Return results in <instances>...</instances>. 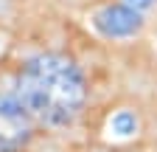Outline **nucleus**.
<instances>
[{
  "mask_svg": "<svg viewBox=\"0 0 157 152\" xmlns=\"http://www.w3.org/2000/svg\"><path fill=\"white\" fill-rule=\"evenodd\" d=\"M28 0H0V37L11 34V28L23 20V17L28 14Z\"/></svg>",
  "mask_w": 157,
  "mask_h": 152,
  "instance_id": "5",
  "label": "nucleus"
},
{
  "mask_svg": "<svg viewBox=\"0 0 157 152\" xmlns=\"http://www.w3.org/2000/svg\"><path fill=\"white\" fill-rule=\"evenodd\" d=\"M84 26L107 45H132L143 42V37L154 28V20L121 0H107L84 17Z\"/></svg>",
  "mask_w": 157,
  "mask_h": 152,
  "instance_id": "1",
  "label": "nucleus"
},
{
  "mask_svg": "<svg viewBox=\"0 0 157 152\" xmlns=\"http://www.w3.org/2000/svg\"><path fill=\"white\" fill-rule=\"evenodd\" d=\"M101 3H107V0H28V9L31 11H59V14H70V17L84 20Z\"/></svg>",
  "mask_w": 157,
  "mask_h": 152,
  "instance_id": "3",
  "label": "nucleus"
},
{
  "mask_svg": "<svg viewBox=\"0 0 157 152\" xmlns=\"http://www.w3.org/2000/svg\"><path fill=\"white\" fill-rule=\"evenodd\" d=\"M137 127H140V118H137V113L129 110V107H121V110L109 113V118H107V130L115 138H132L137 132Z\"/></svg>",
  "mask_w": 157,
  "mask_h": 152,
  "instance_id": "4",
  "label": "nucleus"
},
{
  "mask_svg": "<svg viewBox=\"0 0 157 152\" xmlns=\"http://www.w3.org/2000/svg\"><path fill=\"white\" fill-rule=\"evenodd\" d=\"M36 127L39 124L14 96V90L0 87V152H23L31 144Z\"/></svg>",
  "mask_w": 157,
  "mask_h": 152,
  "instance_id": "2",
  "label": "nucleus"
}]
</instances>
